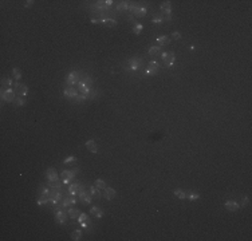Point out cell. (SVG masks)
<instances>
[{
	"instance_id": "17",
	"label": "cell",
	"mask_w": 252,
	"mask_h": 241,
	"mask_svg": "<svg viewBox=\"0 0 252 241\" xmlns=\"http://www.w3.org/2000/svg\"><path fill=\"white\" fill-rule=\"evenodd\" d=\"M16 93L20 95V97H26V95L28 94V89H27L26 85H20L19 89H16Z\"/></svg>"
},
{
	"instance_id": "20",
	"label": "cell",
	"mask_w": 252,
	"mask_h": 241,
	"mask_svg": "<svg viewBox=\"0 0 252 241\" xmlns=\"http://www.w3.org/2000/svg\"><path fill=\"white\" fill-rule=\"evenodd\" d=\"M90 213H91V214H95V217H97V218H101V217L103 216V212H102L101 209H98L97 206H93V208L90 209Z\"/></svg>"
},
{
	"instance_id": "40",
	"label": "cell",
	"mask_w": 252,
	"mask_h": 241,
	"mask_svg": "<svg viewBox=\"0 0 252 241\" xmlns=\"http://www.w3.org/2000/svg\"><path fill=\"white\" fill-rule=\"evenodd\" d=\"M34 3H35L34 0H27V1H24V7H27V8H28V7H31Z\"/></svg>"
},
{
	"instance_id": "24",
	"label": "cell",
	"mask_w": 252,
	"mask_h": 241,
	"mask_svg": "<svg viewBox=\"0 0 252 241\" xmlns=\"http://www.w3.org/2000/svg\"><path fill=\"white\" fill-rule=\"evenodd\" d=\"M160 51H161V47H160V46H154V47H150V48H149L148 52L150 56H154V55H157Z\"/></svg>"
},
{
	"instance_id": "3",
	"label": "cell",
	"mask_w": 252,
	"mask_h": 241,
	"mask_svg": "<svg viewBox=\"0 0 252 241\" xmlns=\"http://www.w3.org/2000/svg\"><path fill=\"white\" fill-rule=\"evenodd\" d=\"M1 99L7 102H13L15 101V91L12 89H3L1 90Z\"/></svg>"
},
{
	"instance_id": "27",
	"label": "cell",
	"mask_w": 252,
	"mask_h": 241,
	"mask_svg": "<svg viewBox=\"0 0 252 241\" xmlns=\"http://www.w3.org/2000/svg\"><path fill=\"white\" fill-rule=\"evenodd\" d=\"M129 8V4L126 1H120L118 4H117V9L118 11H124V9H128Z\"/></svg>"
},
{
	"instance_id": "14",
	"label": "cell",
	"mask_w": 252,
	"mask_h": 241,
	"mask_svg": "<svg viewBox=\"0 0 252 241\" xmlns=\"http://www.w3.org/2000/svg\"><path fill=\"white\" fill-rule=\"evenodd\" d=\"M133 15L137 17H144L145 15H146V8H145V7H137V8L134 9Z\"/></svg>"
},
{
	"instance_id": "13",
	"label": "cell",
	"mask_w": 252,
	"mask_h": 241,
	"mask_svg": "<svg viewBox=\"0 0 252 241\" xmlns=\"http://www.w3.org/2000/svg\"><path fill=\"white\" fill-rule=\"evenodd\" d=\"M170 9H172V5H170V1H164L161 4V12L165 13L166 16L170 15Z\"/></svg>"
},
{
	"instance_id": "11",
	"label": "cell",
	"mask_w": 252,
	"mask_h": 241,
	"mask_svg": "<svg viewBox=\"0 0 252 241\" xmlns=\"http://www.w3.org/2000/svg\"><path fill=\"white\" fill-rule=\"evenodd\" d=\"M62 208H69L71 204H75L77 202V200L74 198V196H71L70 194V197H63L62 198Z\"/></svg>"
},
{
	"instance_id": "12",
	"label": "cell",
	"mask_w": 252,
	"mask_h": 241,
	"mask_svg": "<svg viewBox=\"0 0 252 241\" xmlns=\"http://www.w3.org/2000/svg\"><path fill=\"white\" fill-rule=\"evenodd\" d=\"M117 192H116V189H113V188H106L105 189V198L106 200H113L114 197H116Z\"/></svg>"
},
{
	"instance_id": "32",
	"label": "cell",
	"mask_w": 252,
	"mask_h": 241,
	"mask_svg": "<svg viewBox=\"0 0 252 241\" xmlns=\"http://www.w3.org/2000/svg\"><path fill=\"white\" fill-rule=\"evenodd\" d=\"M157 71H158L157 68H153V67L148 66V68L145 70V74H146V75H154V74L157 73Z\"/></svg>"
},
{
	"instance_id": "8",
	"label": "cell",
	"mask_w": 252,
	"mask_h": 241,
	"mask_svg": "<svg viewBox=\"0 0 252 241\" xmlns=\"http://www.w3.org/2000/svg\"><path fill=\"white\" fill-rule=\"evenodd\" d=\"M46 176L48 178L50 182H58L59 181V174L56 173L54 168H48L47 169V172H46Z\"/></svg>"
},
{
	"instance_id": "18",
	"label": "cell",
	"mask_w": 252,
	"mask_h": 241,
	"mask_svg": "<svg viewBox=\"0 0 252 241\" xmlns=\"http://www.w3.org/2000/svg\"><path fill=\"white\" fill-rule=\"evenodd\" d=\"M86 147H87V150L91 151V153H97V143L94 141H87Z\"/></svg>"
},
{
	"instance_id": "31",
	"label": "cell",
	"mask_w": 252,
	"mask_h": 241,
	"mask_svg": "<svg viewBox=\"0 0 252 241\" xmlns=\"http://www.w3.org/2000/svg\"><path fill=\"white\" fill-rule=\"evenodd\" d=\"M12 74H13V78L16 79L17 82H19V81L22 79V73H20V71H19L17 68H13V70H12Z\"/></svg>"
},
{
	"instance_id": "41",
	"label": "cell",
	"mask_w": 252,
	"mask_h": 241,
	"mask_svg": "<svg viewBox=\"0 0 252 241\" xmlns=\"http://www.w3.org/2000/svg\"><path fill=\"white\" fill-rule=\"evenodd\" d=\"M248 202H249V198H248V197H244V198H243V202H241V206H247Z\"/></svg>"
},
{
	"instance_id": "23",
	"label": "cell",
	"mask_w": 252,
	"mask_h": 241,
	"mask_svg": "<svg viewBox=\"0 0 252 241\" xmlns=\"http://www.w3.org/2000/svg\"><path fill=\"white\" fill-rule=\"evenodd\" d=\"M81 237H82V230L81 229H77V230H74V232L71 233V238L74 241L81 240Z\"/></svg>"
},
{
	"instance_id": "2",
	"label": "cell",
	"mask_w": 252,
	"mask_h": 241,
	"mask_svg": "<svg viewBox=\"0 0 252 241\" xmlns=\"http://www.w3.org/2000/svg\"><path fill=\"white\" fill-rule=\"evenodd\" d=\"M161 59L164 60V63H165L166 67H172L173 63H174V60H176V56H174L173 51H170V52H164L162 54Z\"/></svg>"
},
{
	"instance_id": "21",
	"label": "cell",
	"mask_w": 252,
	"mask_h": 241,
	"mask_svg": "<svg viewBox=\"0 0 252 241\" xmlns=\"http://www.w3.org/2000/svg\"><path fill=\"white\" fill-rule=\"evenodd\" d=\"M11 86H12V81L9 78H3L1 79V87L3 89H11Z\"/></svg>"
},
{
	"instance_id": "16",
	"label": "cell",
	"mask_w": 252,
	"mask_h": 241,
	"mask_svg": "<svg viewBox=\"0 0 252 241\" xmlns=\"http://www.w3.org/2000/svg\"><path fill=\"white\" fill-rule=\"evenodd\" d=\"M67 213H69V217H70V218H78L79 214H81V210H79V209L70 208L69 210H67Z\"/></svg>"
},
{
	"instance_id": "30",
	"label": "cell",
	"mask_w": 252,
	"mask_h": 241,
	"mask_svg": "<svg viewBox=\"0 0 252 241\" xmlns=\"http://www.w3.org/2000/svg\"><path fill=\"white\" fill-rule=\"evenodd\" d=\"M186 198L190 201H196L200 198V194H197V193H189V194H186Z\"/></svg>"
},
{
	"instance_id": "9",
	"label": "cell",
	"mask_w": 252,
	"mask_h": 241,
	"mask_svg": "<svg viewBox=\"0 0 252 241\" xmlns=\"http://www.w3.org/2000/svg\"><path fill=\"white\" fill-rule=\"evenodd\" d=\"M63 94H65V97L66 98H77L78 97V91H77V89H73V87H66L65 89V91H63Z\"/></svg>"
},
{
	"instance_id": "37",
	"label": "cell",
	"mask_w": 252,
	"mask_h": 241,
	"mask_svg": "<svg viewBox=\"0 0 252 241\" xmlns=\"http://www.w3.org/2000/svg\"><path fill=\"white\" fill-rule=\"evenodd\" d=\"M148 66H150V67H153V68H160V64H158V62H156V60H152V62H149V64Z\"/></svg>"
},
{
	"instance_id": "22",
	"label": "cell",
	"mask_w": 252,
	"mask_h": 241,
	"mask_svg": "<svg viewBox=\"0 0 252 241\" xmlns=\"http://www.w3.org/2000/svg\"><path fill=\"white\" fill-rule=\"evenodd\" d=\"M101 23L103 26H106V27H114V26L117 24V21L114 20V19H102Z\"/></svg>"
},
{
	"instance_id": "39",
	"label": "cell",
	"mask_w": 252,
	"mask_h": 241,
	"mask_svg": "<svg viewBox=\"0 0 252 241\" xmlns=\"http://www.w3.org/2000/svg\"><path fill=\"white\" fill-rule=\"evenodd\" d=\"M164 21V19H162L161 16H154L153 17V23H162Z\"/></svg>"
},
{
	"instance_id": "7",
	"label": "cell",
	"mask_w": 252,
	"mask_h": 241,
	"mask_svg": "<svg viewBox=\"0 0 252 241\" xmlns=\"http://www.w3.org/2000/svg\"><path fill=\"white\" fill-rule=\"evenodd\" d=\"M67 218H69V213L62 210V209L55 213V221H56L58 224H66Z\"/></svg>"
},
{
	"instance_id": "33",
	"label": "cell",
	"mask_w": 252,
	"mask_h": 241,
	"mask_svg": "<svg viewBox=\"0 0 252 241\" xmlns=\"http://www.w3.org/2000/svg\"><path fill=\"white\" fill-rule=\"evenodd\" d=\"M13 102H15L16 106H23V105L26 103V99H24V97H19V98H16Z\"/></svg>"
},
{
	"instance_id": "10",
	"label": "cell",
	"mask_w": 252,
	"mask_h": 241,
	"mask_svg": "<svg viewBox=\"0 0 252 241\" xmlns=\"http://www.w3.org/2000/svg\"><path fill=\"white\" fill-rule=\"evenodd\" d=\"M224 206H225V209H227V210H229V212H236V210L240 208V205L237 204L236 201H232V200L231 201H227Z\"/></svg>"
},
{
	"instance_id": "6",
	"label": "cell",
	"mask_w": 252,
	"mask_h": 241,
	"mask_svg": "<svg viewBox=\"0 0 252 241\" xmlns=\"http://www.w3.org/2000/svg\"><path fill=\"white\" fill-rule=\"evenodd\" d=\"M78 82H79V73L78 71H73V73H70L67 75V79H66L67 86L73 87L75 83H78Z\"/></svg>"
},
{
	"instance_id": "19",
	"label": "cell",
	"mask_w": 252,
	"mask_h": 241,
	"mask_svg": "<svg viewBox=\"0 0 252 241\" xmlns=\"http://www.w3.org/2000/svg\"><path fill=\"white\" fill-rule=\"evenodd\" d=\"M169 42H170V40H169V38L165 36V35H162V36H158V38H157V43L160 44V47H162V46L168 44Z\"/></svg>"
},
{
	"instance_id": "38",
	"label": "cell",
	"mask_w": 252,
	"mask_h": 241,
	"mask_svg": "<svg viewBox=\"0 0 252 241\" xmlns=\"http://www.w3.org/2000/svg\"><path fill=\"white\" fill-rule=\"evenodd\" d=\"M172 38H173L174 40H177V39H180V38H181V34L178 32V31H174V32L172 34Z\"/></svg>"
},
{
	"instance_id": "36",
	"label": "cell",
	"mask_w": 252,
	"mask_h": 241,
	"mask_svg": "<svg viewBox=\"0 0 252 241\" xmlns=\"http://www.w3.org/2000/svg\"><path fill=\"white\" fill-rule=\"evenodd\" d=\"M86 98H87V95L82 94V95H78V97H77V98H74V99H75V102H83Z\"/></svg>"
},
{
	"instance_id": "29",
	"label": "cell",
	"mask_w": 252,
	"mask_h": 241,
	"mask_svg": "<svg viewBox=\"0 0 252 241\" xmlns=\"http://www.w3.org/2000/svg\"><path fill=\"white\" fill-rule=\"evenodd\" d=\"M141 31H142V24L141 23H136L134 27H133V32L136 34V35H140Z\"/></svg>"
},
{
	"instance_id": "42",
	"label": "cell",
	"mask_w": 252,
	"mask_h": 241,
	"mask_svg": "<svg viewBox=\"0 0 252 241\" xmlns=\"http://www.w3.org/2000/svg\"><path fill=\"white\" fill-rule=\"evenodd\" d=\"M105 4L108 5V7H110V5L113 4V1H112V0H106V1H105Z\"/></svg>"
},
{
	"instance_id": "1",
	"label": "cell",
	"mask_w": 252,
	"mask_h": 241,
	"mask_svg": "<svg viewBox=\"0 0 252 241\" xmlns=\"http://www.w3.org/2000/svg\"><path fill=\"white\" fill-rule=\"evenodd\" d=\"M91 83H93V81L90 79V77H89V75H86L83 79H81V81L78 82L79 91H81L82 94L87 95L89 93H90V90H91Z\"/></svg>"
},
{
	"instance_id": "26",
	"label": "cell",
	"mask_w": 252,
	"mask_h": 241,
	"mask_svg": "<svg viewBox=\"0 0 252 241\" xmlns=\"http://www.w3.org/2000/svg\"><path fill=\"white\" fill-rule=\"evenodd\" d=\"M90 193H91V196L93 197H95V198H99V197H101V193H99V190H98V188H97V186H91L90 188Z\"/></svg>"
},
{
	"instance_id": "34",
	"label": "cell",
	"mask_w": 252,
	"mask_h": 241,
	"mask_svg": "<svg viewBox=\"0 0 252 241\" xmlns=\"http://www.w3.org/2000/svg\"><path fill=\"white\" fill-rule=\"evenodd\" d=\"M77 161V158H75L74 155H70V157H67L65 161H63V164H66V165H70L71 162H75Z\"/></svg>"
},
{
	"instance_id": "5",
	"label": "cell",
	"mask_w": 252,
	"mask_h": 241,
	"mask_svg": "<svg viewBox=\"0 0 252 241\" xmlns=\"http://www.w3.org/2000/svg\"><path fill=\"white\" fill-rule=\"evenodd\" d=\"M142 67V59L138 58H132L129 60V67H126V70H132V71H137Z\"/></svg>"
},
{
	"instance_id": "4",
	"label": "cell",
	"mask_w": 252,
	"mask_h": 241,
	"mask_svg": "<svg viewBox=\"0 0 252 241\" xmlns=\"http://www.w3.org/2000/svg\"><path fill=\"white\" fill-rule=\"evenodd\" d=\"M60 177H62V182L65 185L70 184V181H73L75 178V173L74 170H63L60 173Z\"/></svg>"
},
{
	"instance_id": "15",
	"label": "cell",
	"mask_w": 252,
	"mask_h": 241,
	"mask_svg": "<svg viewBox=\"0 0 252 241\" xmlns=\"http://www.w3.org/2000/svg\"><path fill=\"white\" fill-rule=\"evenodd\" d=\"M79 186H81V184H78V182H75V184H71L70 186H69V193H70L71 196H75V194H78Z\"/></svg>"
},
{
	"instance_id": "25",
	"label": "cell",
	"mask_w": 252,
	"mask_h": 241,
	"mask_svg": "<svg viewBox=\"0 0 252 241\" xmlns=\"http://www.w3.org/2000/svg\"><path fill=\"white\" fill-rule=\"evenodd\" d=\"M174 196L178 197V198H181V200H184V198H186V193L184 192V190H181V189H176V190H174Z\"/></svg>"
},
{
	"instance_id": "28",
	"label": "cell",
	"mask_w": 252,
	"mask_h": 241,
	"mask_svg": "<svg viewBox=\"0 0 252 241\" xmlns=\"http://www.w3.org/2000/svg\"><path fill=\"white\" fill-rule=\"evenodd\" d=\"M95 186L98 189H106L108 186H106V184H105V181L103 180H95Z\"/></svg>"
},
{
	"instance_id": "35",
	"label": "cell",
	"mask_w": 252,
	"mask_h": 241,
	"mask_svg": "<svg viewBox=\"0 0 252 241\" xmlns=\"http://www.w3.org/2000/svg\"><path fill=\"white\" fill-rule=\"evenodd\" d=\"M87 220H90V218H89V216H87L86 213H81L79 214V217H78L79 222H83V221H87Z\"/></svg>"
}]
</instances>
